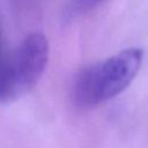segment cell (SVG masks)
Masks as SVG:
<instances>
[{
    "mask_svg": "<svg viewBox=\"0 0 148 148\" xmlns=\"http://www.w3.org/2000/svg\"><path fill=\"white\" fill-rule=\"evenodd\" d=\"M140 47L117 54L82 68L72 86V101L79 109H91L124 91L136 76L143 60Z\"/></svg>",
    "mask_w": 148,
    "mask_h": 148,
    "instance_id": "1",
    "label": "cell"
},
{
    "mask_svg": "<svg viewBox=\"0 0 148 148\" xmlns=\"http://www.w3.org/2000/svg\"><path fill=\"white\" fill-rule=\"evenodd\" d=\"M49 60V43L40 32L28 35L16 50L0 61V103L15 101L40 80Z\"/></svg>",
    "mask_w": 148,
    "mask_h": 148,
    "instance_id": "2",
    "label": "cell"
},
{
    "mask_svg": "<svg viewBox=\"0 0 148 148\" xmlns=\"http://www.w3.org/2000/svg\"><path fill=\"white\" fill-rule=\"evenodd\" d=\"M103 0H71L69 13L73 15H80L95 8Z\"/></svg>",
    "mask_w": 148,
    "mask_h": 148,
    "instance_id": "3",
    "label": "cell"
}]
</instances>
